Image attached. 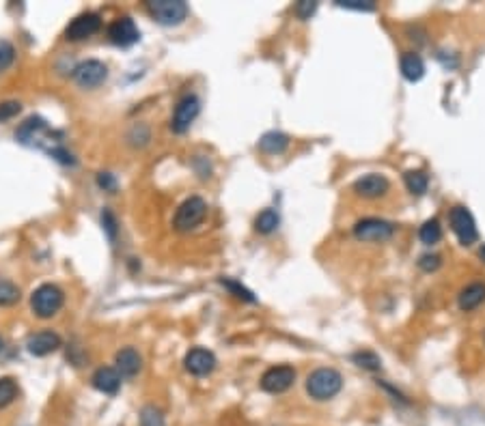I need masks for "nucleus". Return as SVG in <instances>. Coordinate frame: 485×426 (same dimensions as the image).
I'll return each instance as SVG.
<instances>
[{
    "label": "nucleus",
    "mask_w": 485,
    "mask_h": 426,
    "mask_svg": "<svg viewBox=\"0 0 485 426\" xmlns=\"http://www.w3.org/2000/svg\"><path fill=\"white\" fill-rule=\"evenodd\" d=\"M15 138L26 146H35V149L45 151L47 155H52L61 164H76L74 155L67 149H63L61 134L54 132V129L39 117H32V119L24 121L18 132H15Z\"/></svg>",
    "instance_id": "f257e3e1"
},
{
    "label": "nucleus",
    "mask_w": 485,
    "mask_h": 426,
    "mask_svg": "<svg viewBox=\"0 0 485 426\" xmlns=\"http://www.w3.org/2000/svg\"><path fill=\"white\" fill-rule=\"evenodd\" d=\"M343 388V377L334 368H317L306 377V392L315 401H330Z\"/></svg>",
    "instance_id": "f03ea898"
},
{
    "label": "nucleus",
    "mask_w": 485,
    "mask_h": 426,
    "mask_svg": "<svg viewBox=\"0 0 485 426\" xmlns=\"http://www.w3.org/2000/svg\"><path fill=\"white\" fill-rule=\"evenodd\" d=\"M63 304H65V295L56 284H41L32 291L30 306H32V313H35L39 319L54 317L63 308Z\"/></svg>",
    "instance_id": "7ed1b4c3"
},
{
    "label": "nucleus",
    "mask_w": 485,
    "mask_h": 426,
    "mask_svg": "<svg viewBox=\"0 0 485 426\" xmlns=\"http://www.w3.org/2000/svg\"><path fill=\"white\" fill-rule=\"evenodd\" d=\"M207 216V203L201 199V196H190L188 201H184L175 211L173 218V226L180 233H188L194 231Z\"/></svg>",
    "instance_id": "20e7f679"
},
{
    "label": "nucleus",
    "mask_w": 485,
    "mask_h": 426,
    "mask_svg": "<svg viewBox=\"0 0 485 426\" xmlns=\"http://www.w3.org/2000/svg\"><path fill=\"white\" fill-rule=\"evenodd\" d=\"M147 11L162 26H177L188 18V5L184 0H151L147 3Z\"/></svg>",
    "instance_id": "39448f33"
},
{
    "label": "nucleus",
    "mask_w": 485,
    "mask_h": 426,
    "mask_svg": "<svg viewBox=\"0 0 485 426\" xmlns=\"http://www.w3.org/2000/svg\"><path fill=\"white\" fill-rule=\"evenodd\" d=\"M449 222H451V228L453 233L457 235L460 243L462 245H473L477 239H479V233H477V222L473 218V213L468 211V207L464 205H455L449 213Z\"/></svg>",
    "instance_id": "423d86ee"
},
{
    "label": "nucleus",
    "mask_w": 485,
    "mask_h": 426,
    "mask_svg": "<svg viewBox=\"0 0 485 426\" xmlns=\"http://www.w3.org/2000/svg\"><path fill=\"white\" fill-rule=\"evenodd\" d=\"M201 112V102L197 95H186L182 97L180 102L175 106V112H173V119H171V129L175 134H186L190 125L197 121Z\"/></svg>",
    "instance_id": "0eeeda50"
},
{
    "label": "nucleus",
    "mask_w": 485,
    "mask_h": 426,
    "mask_svg": "<svg viewBox=\"0 0 485 426\" xmlns=\"http://www.w3.org/2000/svg\"><path fill=\"white\" fill-rule=\"evenodd\" d=\"M294 381H296L294 366H287V364L272 366L261 377V390L268 392V394H283V392H287L294 385Z\"/></svg>",
    "instance_id": "6e6552de"
},
{
    "label": "nucleus",
    "mask_w": 485,
    "mask_h": 426,
    "mask_svg": "<svg viewBox=\"0 0 485 426\" xmlns=\"http://www.w3.org/2000/svg\"><path fill=\"white\" fill-rule=\"evenodd\" d=\"M108 78V67L102 63V60H85V63H80L78 67L74 69V80H76V85L78 87H83V89H97V87H102L104 82Z\"/></svg>",
    "instance_id": "1a4fd4ad"
},
{
    "label": "nucleus",
    "mask_w": 485,
    "mask_h": 426,
    "mask_svg": "<svg viewBox=\"0 0 485 426\" xmlns=\"http://www.w3.org/2000/svg\"><path fill=\"white\" fill-rule=\"evenodd\" d=\"M393 233L395 226L380 218H365L354 226V237L358 241H386L393 237Z\"/></svg>",
    "instance_id": "9d476101"
},
{
    "label": "nucleus",
    "mask_w": 485,
    "mask_h": 426,
    "mask_svg": "<svg viewBox=\"0 0 485 426\" xmlns=\"http://www.w3.org/2000/svg\"><path fill=\"white\" fill-rule=\"evenodd\" d=\"M108 39L119 47H129L140 39V30L132 18L123 15L108 26Z\"/></svg>",
    "instance_id": "9b49d317"
},
{
    "label": "nucleus",
    "mask_w": 485,
    "mask_h": 426,
    "mask_svg": "<svg viewBox=\"0 0 485 426\" xmlns=\"http://www.w3.org/2000/svg\"><path fill=\"white\" fill-rule=\"evenodd\" d=\"M184 366L194 377H207V374H212L214 368H216V355L209 349H203V347L190 349L184 357Z\"/></svg>",
    "instance_id": "f8f14e48"
},
{
    "label": "nucleus",
    "mask_w": 485,
    "mask_h": 426,
    "mask_svg": "<svg viewBox=\"0 0 485 426\" xmlns=\"http://www.w3.org/2000/svg\"><path fill=\"white\" fill-rule=\"evenodd\" d=\"M102 28V20L97 13H83L78 15L76 20H72V24L65 30V37L69 41H85L89 37H93L95 32H100Z\"/></svg>",
    "instance_id": "ddd939ff"
},
{
    "label": "nucleus",
    "mask_w": 485,
    "mask_h": 426,
    "mask_svg": "<svg viewBox=\"0 0 485 426\" xmlns=\"http://www.w3.org/2000/svg\"><path fill=\"white\" fill-rule=\"evenodd\" d=\"M388 188H391L388 179L378 172L363 175L354 181V192L363 196V199H380V196H384L388 192Z\"/></svg>",
    "instance_id": "4468645a"
},
{
    "label": "nucleus",
    "mask_w": 485,
    "mask_h": 426,
    "mask_svg": "<svg viewBox=\"0 0 485 426\" xmlns=\"http://www.w3.org/2000/svg\"><path fill=\"white\" fill-rule=\"evenodd\" d=\"M61 336L52 330H43V332H37V334H32L28 336L26 340V349L30 355H35V357H45V355H50L54 353L58 347H61Z\"/></svg>",
    "instance_id": "2eb2a0df"
},
{
    "label": "nucleus",
    "mask_w": 485,
    "mask_h": 426,
    "mask_svg": "<svg viewBox=\"0 0 485 426\" xmlns=\"http://www.w3.org/2000/svg\"><path fill=\"white\" fill-rule=\"evenodd\" d=\"M91 383H93L95 390H100L102 394H117L119 385H121V374L117 372V368L102 366V368H97L93 372Z\"/></svg>",
    "instance_id": "dca6fc26"
},
{
    "label": "nucleus",
    "mask_w": 485,
    "mask_h": 426,
    "mask_svg": "<svg viewBox=\"0 0 485 426\" xmlns=\"http://www.w3.org/2000/svg\"><path fill=\"white\" fill-rule=\"evenodd\" d=\"M115 364H117V372L121 377H136L142 368V357L138 355L136 349L125 347L115 355Z\"/></svg>",
    "instance_id": "f3484780"
},
{
    "label": "nucleus",
    "mask_w": 485,
    "mask_h": 426,
    "mask_svg": "<svg viewBox=\"0 0 485 426\" xmlns=\"http://www.w3.org/2000/svg\"><path fill=\"white\" fill-rule=\"evenodd\" d=\"M399 69L408 82H418L425 76V63L416 52H403L399 58Z\"/></svg>",
    "instance_id": "a211bd4d"
},
{
    "label": "nucleus",
    "mask_w": 485,
    "mask_h": 426,
    "mask_svg": "<svg viewBox=\"0 0 485 426\" xmlns=\"http://www.w3.org/2000/svg\"><path fill=\"white\" fill-rule=\"evenodd\" d=\"M483 302H485V284H481V282L468 284L466 289H462L460 298H457V304L464 313H471V310L479 308Z\"/></svg>",
    "instance_id": "6ab92c4d"
},
{
    "label": "nucleus",
    "mask_w": 485,
    "mask_h": 426,
    "mask_svg": "<svg viewBox=\"0 0 485 426\" xmlns=\"http://www.w3.org/2000/svg\"><path fill=\"white\" fill-rule=\"evenodd\" d=\"M289 146V136L283 132H268L259 138V149L268 155H281Z\"/></svg>",
    "instance_id": "aec40b11"
},
{
    "label": "nucleus",
    "mask_w": 485,
    "mask_h": 426,
    "mask_svg": "<svg viewBox=\"0 0 485 426\" xmlns=\"http://www.w3.org/2000/svg\"><path fill=\"white\" fill-rule=\"evenodd\" d=\"M403 183H406L410 194L423 196L429 188V177L423 170H408L406 175H403Z\"/></svg>",
    "instance_id": "412c9836"
},
{
    "label": "nucleus",
    "mask_w": 485,
    "mask_h": 426,
    "mask_svg": "<svg viewBox=\"0 0 485 426\" xmlns=\"http://www.w3.org/2000/svg\"><path fill=\"white\" fill-rule=\"evenodd\" d=\"M279 224H281L279 213L274 211V209H263V211L257 216V220H255V231L261 233V235H270V233L277 231Z\"/></svg>",
    "instance_id": "4be33fe9"
},
{
    "label": "nucleus",
    "mask_w": 485,
    "mask_h": 426,
    "mask_svg": "<svg viewBox=\"0 0 485 426\" xmlns=\"http://www.w3.org/2000/svg\"><path fill=\"white\" fill-rule=\"evenodd\" d=\"M418 237H420V241H423L425 245H433V243H438V241L442 239V226H440V222L435 220V218L427 220L423 226H420Z\"/></svg>",
    "instance_id": "5701e85b"
},
{
    "label": "nucleus",
    "mask_w": 485,
    "mask_h": 426,
    "mask_svg": "<svg viewBox=\"0 0 485 426\" xmlns=\"http://www.w3.org/2000/svg\"><path fill=\"white\" fill-rule=\"evenodd\" d=\"M18 383L13 377H0V409L9 407L15 399H18Z\"/></svg>",
    "instance_id": "b1692460"
},
{
    "label": "nucleus",
    "mask_w": 485,
    "mask_h": 426,
    "mask_svg": "<svg viewBox=\"0 0 485 426\" xmlns=\"http://www.w3.org/2000/svg\"><path fill=\"white\" fill-rule=\"evenodd\" d=\"M138 426H166V424L160 409L153 405H147V407H142V412L138 416Z\"/></svg>",
    "instance_id": "393cba45"
},
{
    "label": "nucleus",
    "mask_w": 485,
    "mask_h": 426,
    "mask_svg": "<svg viewBox=\"0 0 485 426\" xmlns=\"http://www.w3.org/2000/svg\"><path fill=\"white\" fill-rule=\"evenodd\" d=\"M20 300V289L9 280H0V306H13Z\"/></svg>",
    "instance_id": "a878e982"
},
{
    "label": "nucleus",
    "mask_w": 485,
    "mask_h": 426,
    "mask_svg": "<svg viewBox=\"0 0 485 426\" xmlns=\"http://www.w3.org/2000/svg\"><path fill=\"white\" fill-rule=\"evenodd\" d=\"M354 362L358 364L360 368H367V370H380V366H382L380 357L374 351H358V353H354Z\"/></svg>",
    "instance_id": "bb28decb"
},
{
    "label": "nucleus",
    "mask_w": 485,
    "mask_h": 426,
    "mask_svg": "<svg viewBox=\"0 0 485 426\" xmlns=\"http://www.w3.org/2000/svg\"><path fill=\"white\" fill-rule=\"evenodd\" d=\"M222 287H226V289H229L233 295H235V298H239V300H244V302H250V304H255L257 300L252 298V293L248 291V289H244V287H241L239 282H235V280H229V278H222Z\"/></svg>",
    "instance_id": "cd10ccee"
},
{
    "label": "nucleus",
    "mask_w": 485,
    "mask_h": 426,
    "mask_svg": "<svg viewBox=\"0 0 485 426\" xmlns=\"http://www.w3.org/2000/svg\"><path fill=\"white\" fill-rule=\"evenodd\" d=\"M15 58V47L5 41V39H0V71H5L11 67V63Z\"/></svg>",
    "instance_id": "c85d7f7f"
},
{
    "label": "nucleus",
    "mask_w": 485,
    "mask_h": 426,
    "mask_svg": "<svg viewBox=\"0 0 485 426\" xmlns=\"http://www.w3.org/2000/svg\"><path fill=\"white\" fill-rule=\"evenodd\" d=\"M20 110H22V104H20V102H13V100L3 102V104H0V123L11 121L13 117H18Z\"/></svg>",
    "instance_id": "c756f323"
},
{
    "label": "nucleus",
    "mask_w": 485,
    "mask_h": 426,
    "mask_svg": "<svg viewBox=\"0 0 485 426\" xmlns=\"http://www.w3.org/2000/svg\"><path fill=\"white\" fill-rule=\"evenodd\" d=\"M338 7L343 9H352V11H374L376 5L371 0H338Z\"/></svg>",
    "instance_id": "7c9ffc66"
},
{
    "label": "nucleus",
    "mask_w": 485,
    "mask_h": 426,
    "mask_svg": "<svg viewBox=\"0 0 485 426\" xmlns=\"http://www.w3.org/2000/svg\"><path fill=\"white\" fill-rule=\"evenodd\" d=\"M442 265V260H440V256L438 254H423L420 256V260H418V267L423 269V271H435Z\"/></svg>",
    "instance_id": "2f4dec72"
},
{
    "label": "nucleus",
    "mask_w": 485,
    "mask_h": 426,
    "mask_svg": "<svg viewBox=\"0 0 485 426\" xmlns=\"http://www.w3.org/2000/svg\"><path fill=\"white\" fill-rule=\"evenodd\" d=\"M102 222H104V228H106L110 241H115V237H117V220H115V216H112L108 209H104V213H102Z\"/></svg>",
    "instance_id": "473e14b6"
},
{
    "label": "nucleus",
    "mask_w": 485,
    "mask_h": 426,
    "mask_svg": "<svg viewBox=\"0 0 485 426\" xmlns=\"http://www.w3.org/2000/svg\"><path fill=\"white\" fill-rule=\"evenodd\" d=\"M97 186H100L104 192H115L117 190V179H115V175H110V172H100L97 175Z\"/></svg>",
    "instance_id": "72a5a7b5"
},
{
    "label": "nucleus",
    "mask_w": 485,
    "mask_h": 426,
    "mask_svg": "<svg viewBox=\"0 0 485 426\" xmlns=\"http://www.w3.org/2000/svg\"><path fill=\"white\" fill-rule=\"evenodd\" d=\"M317 11V3H309V0H302L296 5V13L300 20H311V15Z\"/></svg>",
    "instance_id": "f704fd0d"
},
{
    "label": "nucleus",
    "mask_w": 485,
    "mask_h": 426,
    "mask_svg": "<svg viewBox=\"0 0 485 426\" xmlns=\"http://www.w3.org/2000/svg\"><path fill=\"white\" fill-rule=\"evenodd\" d=\"M479 256H481V260H483V263H485V245H483V248L479 250Z\"/></svg>",
    "instance_id": "c9c22d12"
},
{
    "label": "nucleus",
    "mask_w": 485,
    "mask_h": 426,
    "mask_svg": "<svg viewBox=\"0 0 485 426\" xmlns=\"http://www.w3.org/2000/svg\"><path fill=\"white\" fill-rule=\"evenodd\" d=\"M0 347H3V342H0Z\"/></svg>",
    "instance_id": "e433bc0d"
}]
</instances>
